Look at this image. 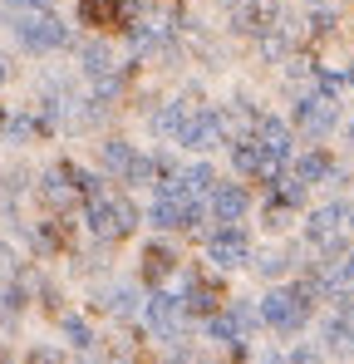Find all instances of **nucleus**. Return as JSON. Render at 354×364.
I'll return each instance as SVG.
<instances>
[{
	"mask_svg": "<svg viewBox=\"0 0 354 364\" xmlns=\"http://www.w3.org/2000/svg\"><path fill=\"white\" fill-rule=\"evenodd\" d=\"M89 227H94L99 242H118V237H128L138 227V207L128 197H109V192L89 197Z\"/></svg>",
	"mask_w": 354,
	"mask_h": 364,
	"instance_id": "obj_1",
	"label": "nucleus"
},
{
	"mask_svg": "<svg viewBox=\"0 0 354 364\" xmlns=\"http://www.w3.org/2000/svg\"><path fill=\"white\" fill-rule=\"evenodd\" d=\"M15 35L25 50H64L69 45V25L55 20L50 10H35V15H20L15 20Z\"/></svg>",
	"mask_w": 354,
	"mask_h": 364,
	"instance_id": "obj_2",
	"label": "nucleus"
},
{
	"mask_svg": "<svg viewBox=\"0 0 354 364\" xmlns=\"http://www.w3.org/2000/svg\"><path fill=\"white\" fill-rule=\"evenodd\" d=\"M305 315H310V301H305L300 291H271V296L261 301V320L276 325V330H300Z\"/></svg>",
	"mask_w": 354,
	"mask_h": 364,
	"instance_id": "obj_3",
	"label": "nucleus"
},
{
	"mask_svg": "<svg viewBox=\"0 0 354 364\" xmlns=\"http://www.w3.org/2000/svg\"><path fill=\"white\" fill-rule=\"evenodd\" d=\"M177 138H182L187 148H197V153L217 148V143H222V114H187V123H182Z\"/></svg>",
	"mask_w": 354,
	"mask_h": 364,
	"instance_id": "obj_4",
	"label": "nucleus"
},
{
	"mask_svg": "<svg viewBox=\"0 0 354 364\" xmlns=\"http://www.w3.org/2000/svg\"><path fill=\"white\" fill-rule=\"evenodd\" d=\"M295 123H300L310 138H325V133L335 128V104H330V99H320V94H310V99H300V104H295Z\"/></svg>",
	"mask_w": 354,
	"mask_h": 364,
	"instance_id": "obj_5",
	"label": "nucleus"
},
{
	"mask_svg": "<svg viewBox=\"0 0 354 364\" xmlns=\"http://www.w3.org/2000/svg\"><path fill=\"white\" fill-rule=\"evenodd\" d=\"M207 256H212L222 271H232V266H241V261L251 256V246H246V237H241L236 227H227V232H212V237H207Z\"/></svg>",
	"mask_w": 354,
	"mask_h": 364,
	"instance_id": "obj_6",
	"label": "nucleus"
},
{
	"mask_svg": "<svg viewBox=\"0 0 354 364\" xmlns=\"http://www.w3.org/2000/svg\"><path fill=\"white\" fill-rule=\"evenodd\" d=\"M148 325L163 335V340H177L182 335V301L177 296H148Z\"/></svg>",
	"mask_w": 354,
	"mask_h": 364,
	"instance_id": "obj_7",
	"label": "nucleus"
},
{
	"mask_svg": "<svg viewBox=\"0 0 354 364\" xmlns=\"http://www.w3.org/2000/svg\"><path fill=\"white\" fill-rule=\"evenodd\" d=\"M256 143H261V153H266L276 168L291 158V128L281 119H271V114H261V123H256Z\"/></svg>",
	"mask_w": 354,
	"mask_h": 364,
	"instance_id": "obj_8",
	"label": "nucleus"
},
{
	"mask_svg": "<svg viewBox=\"0 0 354 364\" xmlns=\"http://www.w3.org/2000/svg\"><path fill=\"white\" fill-rule=\"evenodd\" d=\"M340 222H350V207L345 202H330V207H320V212H310V222H305V237L315 246L335 242L340 237Z\"/></svg>",
	"mask_w": 354,
	"mask_h": 364,
	"instance_id": "obj_9",
	"label": "nucleus"
},
{
	"mask_svg": "<svg viewBox=\"0 0 354 364\" xmlns=\"http://www.w3.org/2000/svg\"><path fill=\"white\" fill-rule=\"evenodd\" d=\"M232 163H236V173H246V178H271V173H276V163L261 153V143H256V138L236 143V148H232Z\"/></svg>",
	"mask_w": 354,
	"mask_h": 364,
	"instance_id": "obj_10",
	"label": "nucleus"
},
{
	"mask_svg": "<svg viewBox=\"0 0 354 364\" xmlns=\"http://www.w3.org/2000/svg\"><path fill=\"white\" fill-rule=\"evenodd\" d=\"M212 212H217L222 222H236V217L246 212V187H236V182H217V187H212Z\"/></svg>",
	"mask_w": 354,
	"mask_h": 364,
	"instance_id": "obj_11",
	"label": "nucleus"
},
{
	"mask_svg": "<svg viewBox=\"0 0 354 364\" xmlns=\"http://www.w3.org/2000/svg\"><path fill=\"white\" fill-rule=\"evenodd\" d=\"M40 197H45V202H50V207H55V212H64V207H69V202H74V197H79V187H74V182H69V173H64V168H55V173H50V178L40 182Z\"/></svg>",
	"mask_w": 354,
	"mask_h": 364,
	"instance_id": "obj_12",
	"label": "nucleus"
},
{
	"mask_svg": "<svg viewBox=\"0 0 354 364\" xmlns=\"http://www.w3.org/2000/svg\"><path fill=\"white\" fill-rule=\"evenodd\" d=\"M79 64H84V74H89V79H104V74H114V55H109V45H104V40H89V45H79Z\"/></svg>",
	"mask_w": 354,
	"mask_h": 364,
	"instance_id": "obj_13",
	"label": "nucleus"
},
{
	"mask_svg": "<svg viewBox=\"0 0 354 364\" xmlns=\"http://www.w3.org/2000/svg\"><path fill=\"white\" fill-rule=\"evenodd\" d=\"M99 158H104V168H109L114 178H128V173H133V158H138V153H133L128 143H118V138H109V143L99 148Z\"/></svg>",
	"mask_w": 354,
	"mask_h": 364,
	"instance_id": "obj_14",
	"label": "nucleus"
},
{
	"mask_svg": "<svg viewBox=\"0 0 354 364\" xmlns=\"http://www.w3.org/2000/svg\"><path fill=\"white\" fill-rule=\"evenodd\" d=\"M187 310H202V315H212V310H217V305H222V286H217V281H192V286H187Z\"/></svg>",
	"mask_w": 354,
	"mask_h": 364,
	"instance_id": "obj_15",
	"label": "nucleus"
},
{
	"mask_svg": "<svg viewBox=\"0 0 354 364\" xmlns=\"http://www.w3.org/2000/svg\"><path fill=\"white\" fill-rule=\"evenodd\" d=\"M173 266H177V256L168 251V246H148V251H143V276H148V281L173 276Z\"/></svg>",
	"mask_w": 354,
	"mask_h": 364,
	"instance_id": "obj_16",
	"label": "nucleus"
},
{
	"mask_svg": "<svg viewBox=\"0 0 354 364\" xmlns=\"http://www.w3.org/2000/svg\"><path fill=\"white\" fill-rule=\"evenodd\" d=\"M335 173V163L325 158V153H305L300 163H295V178L300 182H320V178H330Z\"/></svg>",
	"mask_w": 354,
	"mask_h": 364,
	"instance_id": "obj_17",
	"label": "nucleus"
},
{
	"mask_svg": "<svg viewBox=\"0 0 354 364\" xmlns=\"http://www.w3.org/2000/svg\"><path fill=\"white\" fill-rule=\"evenodd\" d=\"M187 114H192L187 104H168V109H158V114H153V128L177 138V133H182V123H187Z\"/></svg>",
	"mask_w": 354,
	"mask_h": 364,
	"instance_id": "obj_18",
	"label": "nucleus"
},
{
	"mask_svg": "<svg viewBox=\"0 0 354 364\" xmlns=\"http://www.w3.org/2000/svg\"><path fill=\"white\" fill-rule=\"evenodd\" d=\"M177 182H182V192H187V197H202V192H212V187H217V178H212V168H207V163H202V168H187Z\"/></svg>",
	"mask_w": 354,
	"mask_h": 364,
	"instance_id": "obj_19",
	"label": "nucleus"
},
{
	"mask_svg": "<svg viewBox=\"0 0 354 364\" xmlns=\"http://www.w3.org/2000/svg\"><path fill=\"white\" fill-rule=\"evenodd\" d=\"M315 89H320V99H330V104H335V99L345 94V79H340V74H330V69H315Z\"/></svg>",
	"mask_w": 354,
	"mask_h": 364,
	"instance_id": "obj_20",
	"label": "nucleus"
},
{
	"mask_svg": "<svg viewBox=\"0 0 354 364\" xmlns=\"http://www.w3.org/2000/svg\"><path fill=\"white\" fill-rule=\"evenodd\" d=\"M104 305H109L114 315H133V310H138V291H133V286H118V291H114Z\"/></svg>",
	"mask_w": 354,
	"mask_h": 364,
	"instance_id": "obj_21",
	"label": "nucleus"
},
{
	"mask_svg": "<svg viewBox=\"0 0 354 364\" xmlns=\"http://www.w3.org/2000/svg\"><path fill=\"white\" fill-rule=\"evenodd\" d=\"M207 330H212L217 340H236V320H232V310H227V315H212V320H207Z\"/></svg>",
	"mask_w": 354,
	"mask_h": 364,
	"instance_id": "obj_22",
	"label": "nucleus"
},
{
	"mask_svg": "<svg viewBox=\"0 0 354 364\" xmlns=\"http://www.w3.org/2000/svg\"><path fill=\"white\" fill-rule=\"evenodd\" d=\"M64 335H69V345H79V350L89 345V325H84V320H74V315L64 320Z\"/></svg>",
	"mask_w": 354,
	"mask_h": 364,
	"instance_id": "obj_23",
	"label": "nucleus"
},
{
	"mask_svg": "<svg viewBox=\"0 0 354 364\" xmlns=\"http://www.w3.org/2000/svg\"><path fill=\"white\" fill-rule=\"evenodd\" d=\"M232 320H236V330H251V325L261 320V310H251V305L236 301V305H232Z\"/></svg>",
	"mask_w": 354,
	"mask_h": 364,
	"instance_id": "obj_24",
	"label": "nucleus"
},
{
	"mask_svg": "<svg viewBox=\"0 0 354 364\" xmlns=\"http://www.w3.org/2000/svg\"><path fill=\"white\" fill-rule=\"evenodd\" d=\"M256 271H261V276H281V271H286V256H281V251H271V256H261V261H256Z\"/></svg>",
	"mask_w": 354,
	"mask_h": 364,
	"instance_id": "obj_25",
	"label": "nucleus"
},
{
	"mask_svg": "<svg viewBox=\"0 0 354 364\" xmlns=\"http://www.w3.org/2000/svg\"><path fill=\"white\" fill-rule=\"evenodd\" d=\"M310 30H315V35H330V30H335V15H330V10H315Z\"/></svg>",
	"mask_w": 354,
	"mask_h": 364,
	"instance_id": "obj_26",
	"label": "nucleus"
},
{
	"mask_svg": "<svg viewBox=\"0 0 354 364\" xmlns=\"http://www.w3.org/2000/svg\"><path fill=\"white\" fill-rule=\"evenodd\" d=\"M30 364H64V355H59V350H35Z\"/></svg>",
	"mask_w": 354,
	"mask_h": 364,
	"instance_id": "obj_27",
	"label": "nucleus"
},
{
	"mask_svg": "<svg viewBox=\"0 0 354 364\" xmlns=\"http://www.w3.org/2000/svg\"><path fill=\"white\" fill-rule=\"evenodd\" d=\"M5 5H15V10H50L55 0H5Z\"/></svg>",
	"mask_w": 354,
	"mask_h": 364,
	"instance_id": "obj_28",
	"label": "nucleus"
},
{
	"mask_svg": "<svg viewBox=\"0 0 354 364\" xmlns=\"http://www.w3.org/2000/svg\"><path fill=\"white\" fill-rule=\"evenodd\" d=\"M30 133H35V123H30V119H15V123H10V138H30Z\"/></svg>",
	"mask_w": 354,
	"mask_h": 364,
	"instance_id": "obj_29",
	"label": "nucleus"
},
{
	"mask_svg": "<svg viewBox=\"0 0 354 364\" xmlns=\"http://www.w3.org/2000/svg\"><path fill=\"white\" fill-rule=\"evenodd\" d=\"M286 364H320V355H315V350H295Z\"/></svg>",
	"mask_w": 354,
	"mask_h": 364,
	"instance_id": "obj_30",
	"label": "nucleus"
},
{
	"mask_svg": "<svg viewBox=\"0 0 354 364\" xmlns=\"http://www.w3.org/2000/svg\"><path fill=\"white\" fill-rule=\"evenodd\" d=\"M345 271H350V276H354V251H350V261H345Z\"/></svg>",
	"mask_w": 354,
	"mask_h": 364,
	"instance_id": "obj_31",
	"label": "nucleus"
},
{
	"mask_svg": "<svg viewBox=\"0 0 354 364\" xmlns=\"http://www.w3.org/2000/svg\"><path fill=\"white\" fill-rule=\"evenodd\" d=\"M350 227H354V202H350Z\"/></svg>",
	"mask_w": 354,
	"mask_h": 364,
	"instance_id": "obj_32",
	"label": "nucleus"
},
{
	"mask_svg": "<svg viewBox=\"0 0 354 364\" xmlns=\"http://www.w3.org/2000/svg\"><path fill=\"white\" fill-rule=\"evenodd\" d=\"M0 84H5V64H0Z\"/></svg>",
	"mask_w": 354,
	"mask_h": 364,
	"instance_id": "obj_33",
	"label": "nucleus"
},
{
	"mask_svg": "<svg viewBox=\"0 0 354 364\" xmlns=\"http://www.w3.org/2000/svg\"><path fill=\"white\" fill-rule=\"evenodd\" d=\"M350 84H354V69H350Z\"/></svg>",
	"mask_w": 354,
	"mask_h": 364,
	"instance_id": "obj_34",
	"label": "nucleus"
},
{
	"mask_svg": "<svg viewBox=\"0 0 354 364\" xmlns=\"http://www.w3.org/2000/svg\"><path fill=\"white\" fill-rule=\"evenodd\" d=\"M310 5H320V0H310Z\"/></svg>",
	"mask_w": 354,
	"mask_h": 364,
	"instance_id": "obj_35",
	"label": "nucleus"
},
{
	"mask_svg": "<svg viewBox=\"0 0 354 364\" xmlns=\"http://www.w3.org/2000/svg\"><path fill=\"white\" fill-rule=\"evenodd\" d=\"M350 133H354V123H350Z\"/></svg>",
	"mask_w": 354,
	"mask_h": 364,
	"instance_id": "obj_36",
	"label": "nucleus"
}]
</instances>
